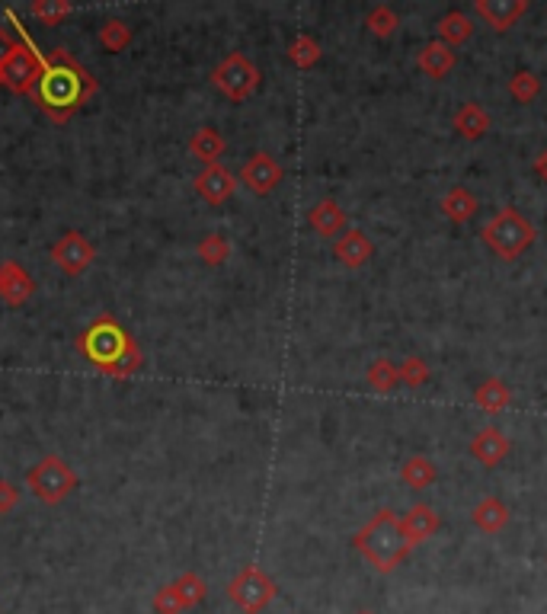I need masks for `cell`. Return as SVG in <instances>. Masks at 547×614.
Instances as JSON below:
<instances>
[{
	"mask_svg": "<svg viewBox=\"0 0 547 614\" xmlns=\"http://www.w3.org/2000/svg\"><path fill=\"white\" fill-rule=\"evenodd\" d=\"M436 477H439L436 464H432L426 455H413L404 461V467H400V480H404L410 490H426L436 483Z\"/></svg>",
	"mask_w": 547,
	"mask_h": 614,
	"instance_id": "obj_24",
	"label": "cell"
},
{
	"mask_svg": "<svg viewBox=\"0 0 547 614\" xmlns=\"http://www.w3.org/2000/svg\"><path fill=\"white\" fill-rule=\"evenodd\" d=\"M29 13L36 16L42 26H58L61 20H68V16L74 13V7L68 4V0H32Z\"/></svg>",
	"mask_w": 547,
	"mask_h": 614,
	"instance_id": "obj_30",
	"label": "cell"
},
{
	"mask_svg": "<svg viewBox=\"0 0 547 614\" xmlns=\"http://www.w3.org/2000/svg\"><path fill=\"white\" fill-rule=\"evenodd\" d=\"M212 87L221 96H228L231 103H244L260 87V68L247 55L231 52L212 68Z\"/></svg>",
	"mask_w": 547,
	"mask_h": 614,
	"instance_id": "obj_7",
	"label": "cell"
},
{
	"mask_svg": "<svg viewBox=\"0 0 547 614\" xmlns=\"http://www.w3.org/2000/svg\"><path fill=\"white\" fill-rule=\"evenodd\" d=\"M16 45H20V42H16V39L10 36V32H7L4 26H0V68H4V61L16 52Z\"/></svg>",
	"mask_w": 547,
	"mask_h": 614,
	"instance_id": "obj_37",
	"label": "cell"
},
{
	"mask_svg": "<svg viewBox=\"0 0 547 614\" xmlns=\"http://www.w3.org/2000/svg\"><path fill=\"white\" fill-rule=\"evenodd\" d=\"M154 611L157 614H183L186 608L180 605V599H176V592H173V586L167 583V586H160L157 592H154Z\"/></svg>",
	"mask_w": 547,
	"mask_h": 614,
	"instance_id": "obj_35",
	"label": "cell"
},
{
	"mask_svg": "<svg viewBox=\"0 0 547 614\" xmlns=\"http://www.w3.org/2000/svg\"><path fill=\"white\" fill-rule=\"evenodd\" d=\"M279 586L266 570H260L256 563H247L244 570H237V576L228 583V599L244 611V614H260L272 602H276Z\"/></svg>",
	"mask_w": 547,
	"mask_h": 614,
	"instance_id": "obj_6",
	"label": "cell"
},
{
	"mask_svg": "<svg viewBox=\"0 0 547 614\" xmlns=\"http://www.w3.org/2000/svg\"><path fill=\"white\" fill-rule=\"evenodd\" d=\"M356 614H375V611H356Z\"/></svg>",
	"mask_w": 547,
	"mask_h": 614,
	"instance_id": "obj_40",
	"label": "cell"
},
{
	"mask_svg": "<svg viewBox=\"0 0 547 614\" xmlns=\"http://www.w3.org/2000/svg\"><path fill=\"white\" fill-rule=\"evenodd\" d=\"M372 253H375V244H372V240H368L362 231H346V234L333 244V256H336V260H340L346 269L365 266L368 260H372Z\"/></svg>",
	"mask_w": 547,
	"mask_h": 614,
	"instance_id": "obj_16",
	"label": "cell"
},
{
	"mask_svg": "<svg viewBox=\"0 0 547 614\" xmlns=\"http://www.w3.org/2000/svg\"><path fill=\"white\" fill-rule=\"evenodd\" d=\"M509 451H512L509 435L500 432L496 426H484V429H480L474 439H471V455H474L480 464H484V467H496L500 461H506Z\"/></svg>",
	"mask_w": 547,
	"mask_h": 614,
	"instance_id": "obj_14",
	"label": "cell"
},
{
	"mask_svg": "<svg viewBox=\"0 0 547 614\" xmlns=\"http://www.w3.org/2000/svg\"><path fill=\"white\" fill-rule=\"evenodd\" d=\"M16 503H20V490H16L10 480H0V515L13 512Z\"/></svg>",
	"mask_w": 547,
	"mask_h": 614,
	"instance_id": "obj_36",
	"label": "cell"
},
{
	"mask_svg": "<svg viewBox=\"0 0 547 614\" xmlns=\"http://www.w3.org/2000/svg\"><path fill=\"white\" fill-rule=\"evenodd\" d=\"M397 381H400V371L391 359H375L368 365V384H372V391L384 394V391H391Z\"/></svg>",
	"mask_w": 547,
	"mask_h": 614,
	"instance_id": "obj_32",
	"label": "cell"
},
{
	"mask_svg": "<svg viewBox=\"0 0 547 614\" xmlns=\"http://www.w3.org/2000/svg\"><path fill=\"white\" fill-rule=\"evenodd\" d=\"M528 0H477L474 10L484 16L493 32H509L528 13Z\"/></svg>",
	"mask_w": 547,
	"mask_h": 614,
	"instance_id": "obj_13",
	"label": "cell"
},
{
	"mask_svg": "<svg viewBox=\"0 0 547 614\" xmlns=\"http://www.w3.org/2000/svg\"><path fill=\"white\" fill-rule=\"evenodd\" d=\"M535 173L541 176V183H547V148L535 157Z\"/></svg>",
	"mask_w": 547,
	"mask_h": 614,
	"instance_id": "obj_38",
	"label": "cell"
},
{
	"mask_svg": "<svg viewBox=\"0 0 547 614\" xmlns=\"http://www.w3.org/2000/svg\"><path fill=\"white\" fill-rule=\"evenodd\" d=\"M308 224H311V231L317 237L333 240V237H340L343 228H346V212L333 199H320L308 212Z\"/></svg>",
	"mask_w": 547,
	"mask_h": 614,
	"instance_id": "obj_18",
	"label": "cell"
},
{
	"mask_svg": "<svg viewBox=\"0 0 547 614\" xmlns=\"http://www.w3.org/2000/svg\"><path fill=\"white\" fill-rule=\"evenodd\" d=\"M397 13L388 7V4H378V7H372L368 10V16H365V26H368V32H375L378 39H384V36H391V32L397 29Z\"/></svg>",
	"mask_w": 547,
	"mask_h": 614,
	"instance_id": "obj_33",
	"label": "cell"
},
{
	"mask_svg": "<svg viewBox=\"0 0 547 614\" xmlns=\"http://www.w3.org/2000/svg\"><path fill=\"white\" fill-rule=\"evenodd\" d=\"M224 151H228V141H224L221 132H218V128H212V125L196 128V135L189 138V154L196 157L202 167L221 164Z\"/></svg>",
	"mask_w": 547,
	"mask_h": 614,
	"instance_id": "obj_17",
	"label": "cell"
},
{
	"mask_svg": "<svg viewBox=\"0 0 547 614\" xmlns=\"http://www.w3.org/2000/svg\"><path fill=\"white\" fill-rule=\"evenodd\" d=\"M282 180H285L282 164L272 154H263V151L247 157V164L240 167V183H244L253 196H269V192L279 189Z\"/></svg>",
	"mask_w": 547,
	"mask_h": 614,
	"instance_id": "obj_10",
	"label": "cell"
},
{
	"mask_svg": "<svg viewBox=\"0 0 547 614\" xmlns=\"http://www.w3.org/2000/svg\"><path fill=\"white\" fill-rule=\"evenodd\" d=\"M400 525H404V535H407L410 544H420V541H429L439 531V515L432 506L420 503V506H413L404 519H400Z\"/></svg>",
	"mask_w": 547,
	"mask_h": 614,
	"instance_id": "obj_21",
	"label": "cell"
},
{
	"mask_svg": "<svg viewBox=\"0 0 547 614\" xmlns=\"http://www.w3.org/2000/svg\"><path fill=\"white\" fill-rule=\"evenodd\" d=\"M480 237H484V244L490 247V253H496L500 260L512 263L519 260V256L535 244V224L528 221L522 212H516V208H500L487 224L484 231H480Z\"/></svg>",
	"mask_w": 547,
	"mask_h": 614,
	"instance_id": "obj_4",
	"label": "cell"
},
{
	"mask_svg": "<svg viewBox=\"0 0 547 614\" xmlns=\"http://www.w3.org/2000/svg\"><path fill=\"white\" fill-rule=\"evenodd\" d=\"M352 544H356V551L375 573H394L413 547L404 535V525H400V519L391 509L375 512L372 519L356 531Z\"/></svg>",
	"mask_w": 547,
	"mask_h": 614,
	"instance_id": "obj_3",
	"label": "cell"
},
{
	"mask_svg": "<svg viewBox=\"0 0 547 614\" xmlns=\"http://www.w3.org/2000/svg\"><path fill=\"white\" fill-rule=\"evenodd\" d=\"M36 295V279L26 266H20L16 260H4L0 263V301L7 307H23Z\"/></svg>",
	"mask_w": 547,
	"mask_h": 614,
	"instance_id": "obj_12",
	"label": "cell"
},
{
	"mask_svg": "<svg viewBox=\"0 0 547 614\" xmlns=\"http://www.w3.org/2000/svg\"><path fill=\"white\" fill-rule=\"evenodd\" d=\"M96 90H100V84H96L84 64L71 58L64 48H52L45 58V71L39 77V84L29 96L36 100V106L48 119L68 122Z\"/></svg>",
	"mask_w": 547,
	"mask_h": 614,
	"instance_id": "obj_1",
	"label": "cell"
},
{
	"mask_svg": "<svg viewBox=\"0 0 547 614\" xmlns=\"http://www.w3.org/2000/svg\"><path fill=\"white\" fill-rule=\"evenodd\" d=\"M436 29H439V42H445L448 48L464 45V42H468V39L474 36V23H471L461 10L445 13Z\"/></svg>",
	"mask_w": 547,
	"mask_h": 614,
	"instance_id": "obj_25",
	"label": "cell"
},
{
	"mask_svg": "<svg viewBox=\"0 0 547 614\" xmlns=\"http://www.w3.org/2000/svg\"><path fill=\"white\" fill-rule=\"evenodd\" d=\"M132 39H135V32H132V26L128 23H122V20H106L103 26H100V32H96V42H100L106 52H125L128 45H132Z\"/></svg>",
	"mask_w": 547,
	"mask_h": 614,
	"instance_id": "obj_27",
	"label": "cell"
},
{
	"mask_svg": "<svg viewBox=\"0 0 547 614\" xmlns=\"http://www.w3.org/2000/svg\"><path fill=\"white\" fill-rule=\"evenodd\" d=\"M509 519H512V512L500 496H484L471 512V522L484 531V535H500L509 525Z\"/></svg>",
	"mask_w": 547,
	"mask_h": 614,
	"instance_id": "obj_19",
	"label": "cell"
},
{
	"mask_svg": "<svg viewBox=\"0 0 547 614\" xmlns=\"http://www.w3.org/2000/svg\"><path fill=\"white\" fill-rule=\"evenodd\" d=\"M196 253H199V260L205 263V266H224L231 260V240L224 237V234H218V231H212V234H205L202 240H199V247H196Z\"/></svg>",
	"mask_w": 547,
	"mask_h": 614,
	"instance_id": "obj_28",
	"label": "cell"
},
{
	"mask_svg": "<svg viewBox=\"0 0 547 614\" xmlns=\"http://www.w3.org/2000/svg\"><path fill=\"white\" fill-rule=\"evenodd\" d=\"M192 189L196 196L208 205H224L237 189V176L224 167V164H212V167H202L192 180Z\"/></svg>",
	"mask_w": 547,
	"mask_h": 614,
	"instance_id": "obj_11",
	"label": "cell"
},
{
	"mask_svg": "<svg viewBox=\"0 0 547 614\" xmlns=\"http://www.w3.org/2000/svg\"><path fill=\"white\" fill-rule=\"evenodd\" d=\"M442 215L445 218H452L455 224H464V221H471L474 215H477V208H480V202H477V196L471 189H464V186H455V189H448L445 196H442Z\"/></svg>",
	"mask_w": 547,
	"mask_h": 614,
	"instance_id": "obj_22",
	"label": "cell"
},
{
	"mask_svg": "<svg viewBox=\"0 0 547 614\" xmlns=\"http://www.w3.org/2000/svg\"><path fill=\"white\" fill-rule=\"evenodd\" d=\"M173 592H176V599H180V605L189 611V608H196V605H202L205 602V595H208V583L205 579L199 576V573H183V576H176L173 579Z\"/></svg>",
	"mask_w": 547,
	"mask_h": 614,
	"instance_id": "obj_26",
	"label": "cell"
},
{
	"mask_svg": "<svg viewBox=\"0 0 547 614\" xmlns=\"http://www.w3.org/2000/svg\"><path fill=\"white\" fill-rule=\"evenodd\" d=\"M4 87H10L13 93H32L39 84V77L45 71V58L32 48L29 36L20 26V45H16V52L4 61Z\"/></svg>",
	"mask_w": 547,
	"mask_h": 614,
	"instance_id": "obj_8",
	"label": "cell"
},
{
	"mask_svg": "<svg viewBox=\"0 0 547 614\" xmlns=\"http://www.w3.org/2000/svg\"><path fill=\"white\" fill-rule=\"evenodd\" d=\"M0 87H4V71H0Z\"/></svg>",
	"mask_w": 547,
	"mask_h": 614,
	"instance_id": "obj_39",
	"label": "cell"
},
{
	"mask_svg": "<svg viewBox=\"0 0 547 614\" xmlns=\"http://www.w3.org/2000/svg\"><path fill=\"white\" fill-rule=\"evenodd\" d=\"M397 371H400V384H407V387H423L432 375L429 365L423 359H416V355H407V359L397 365Z\"/></svg>",
	"mask_w": 547,
	"mask_h": 614,
	"instance_id": "obj_34",
	"label": "cell"
},
{
	"mask_svg": "<svg viewBox=\"0 0 547 614\" xmlns=\"http://www.w3.org/2000/svg\"><path fill=\"white\" fill-rule=\"evenodd\" d=\"M288 61H292L295 68H301V71L314 68V64L320 61V42L311 39V36L292 39V42H288Z\"/></svg>",
	"mask_w": 547,
	"mask_h": 614,
	"instance_id": "obj_31",
	"label": "cell"
},
{
	"mask_svg": "<svg viewBox=\"0 0 547 614\" xmlns=\"http://www.w3.org/2000/svg\"><path fill=\"white\" fill-rule=\"evenodd\" d=\"M452 128H455V132H458L464 141H480V138L490 132V116H487V109L480 106V103H464V106L455 112Z\"/></svg>",
	"mask_w": 547,
	"mask_h": 614,
	"instance_id": "obj_20",
	"label": "cell"
},
{
	"mask_svg": "<svg viewBox=\"0 0 547 614\" xmlns=\"http://www.w3.org/2000/svg\"><path fill=\"white\" fill-rule=\"evenodd\" d=\"M509 96L522 106L535 103L541 96V77L535 71H516L509 77Z\"/></svg>",
	"mask_w": 547,
	"mask_h": 614,
	"instance_id": "obj_29",
	"label": "cell"
},
{
	"mask_svg": "<svg viewBox=\"0 0 547 614\" xmlns=\"http://www.w3.org/2000/svg\"><path fill=\"white\" fill-rule=\"evenodd\" d=\"M77 352L109 378H132L144 365V352L112 314H100L74 339Z\"/></svg>",
	"mask_w": 547,
	"mask_h": 614,
	"instance_id": "obj_2",
	"label": "cell"
},
{
	"mask_svg": "<svg viewBox=\"0 0 547 614\" xmlns=\"http://www.w3.org/2000/svg\"><path fill=\"white\" fill-rule=\"evenodd\" d=\"M474 403L484 413H503L509 403H512V391H509V384L503 378H487L484 384L477 387L474 391Z\"/></svg>",
	"mask_w": 547,
	"mask_h": 614,
	"instance_id": "obj_23",
	"label": "cell"
},
{
	"mask_svg": "<svg viewBox=\"0 0 547 614\" xmlns=\"http://www.w3.org/2000/svg\"><path fill=\"white\" fill-rule=\"evenodd\" d=\"M416 64H420V71L432 80H442L455 71V64H458V52L455 48H448L445 42L439 39H432L420 48V55H416Z\"/></svg>",
	"mask_w": 547,
	"mask_h": 614,
	"instance_id": "obj_15",
	"label": "cell"
},
{
	"mask_svg": "<svg viewBox=\"0 0 547 614\" xmlns=\"http://www.w3.org/2000/svg\"><path fill=\"white\" fill-rule=\"evenodd\" d=\"M52 260L64 276H84L96 260V250L80 231H64L52 244Z\"/></svg>",
	"mask_w": 547,
	"mask_h": 614,
	"instance_id": "obj_9",
	"label": "cell"
},
{
	"mask_svg": "<svg viewBox=\"0 0 547 614\" xmlns=\"http://www.w3.org/2000/svg\"><path fill=\"white\" fill-rule=\"evenodd\" d=\"M80 477L68 467L61 455H45L39 464L29 467L26 474V487L32 490V496L39 499L42 506H61L77 490Z\"/></svg>",
	"mask_w": 547,
	"mask_h": 614,
	"instance_id": "obj_5",
	"label": "cell"
}]
</instances>
